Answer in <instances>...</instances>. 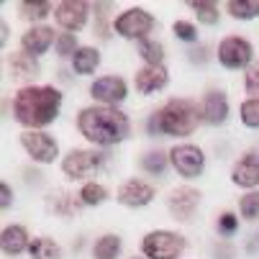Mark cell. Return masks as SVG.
<instances>
[{"label": "cell", "mask_w": 259, "mask_h": 259, "mask_svg": "<svg viewBox=\"0 0 259 259\" xmlns=\"http://www.w3.org/2000/svg\"><path fill=\"white\" fill-rule=\"evenodd\" d=\"M62 93L52 85H28L21 88L13 98V116L28 131H39L59 116Z\"/></svg>", "instance_id": "1"}, {"label": "cell", "mask_w": 259, "mask_h": 259, "mask_svg": "<svg viewBox=\"0 0 259 259\" xmlns=\"http://www.w3.org/2000/svg\"><path fill=\"white\" fill-rule=\"evenodd\" d=\"M77 128L95 146L121 144L131 134V123H128L126 113H121L118 108H110V105L82 108L80 116H77Z\"/></svg>", "instance_id": "2"}, {"label": "cell", "mask_w": 259, "mask_h": 259, "mask_svg": "<svg viewBox=\"0 0 259 259\" xmlns=\"http://www.w3.org/2000/svg\"><path fill=\"white\" fill-rule=\"evenodd\" d=\"M200 116H198V105L193 100H169L164 103L159 110H154L146 128L152 136H190L198 126Z\"/></svg>", "instance_id": "3"}, {"label": "cell", "mask_w": 259, "mask_h": 259, "mask_svg": "<svg viewBox=\"0 0 259 259\" xmlns=\"http://www.w3.org/2000/svg\"><path fill=\"white\" fill-rule=\"evenodd\" d=\"M185 246H188V241H185L182 234H175V231H149L144 236L141 241V254L146 259H177Z\"/></svg>", "instance_id": "4"}, {"label": "cell", "mask_w": 259, "mask_h": 259, "mask_svg": "<svg viewBox=\"0 0 259 259\" xmlns=\"http://www.w3.org/2000/svg\"><path fill=\"white\" fill-rule=\"evenodd\" d=\"M105 164V154L93 152V149H72L62 159V172L72 180H85L93 177L100 167Z\"/></svg>", "instance_id": "5"}, {"label": "cell", "mask_w": 259, "mask_h": 259, "mask_svg": "<svg viewBox=\"0 0 259 259\" xmlns=\"http://www.w3.org/2000/svg\"><path fill=\"white\" fill-rule=\"evenodd\" d=\"M154 23H157L154 16L146 13L144 8H128V11H123L113 21V28H116L118 36H123V39H139V41H144L146 33H152Z\"/></svg>", "instance_id": "6"}, {"label": "cell", "mask_w": 259, "mask_h": 259, "mask_svg": "<svg viewBox=\"0 0 259 259\" xmlns=\"http://www.w3.org/2000/svg\"><path fill=\"white\" fill-rule=\"evenodd\" d=\"M21 146L26 149V154L39 164H52L59 154L57 139L49 136L47 131H23L21 134Z\"/></svg>", "instance_id": "7"}, {"label": "cell", "mask_w": 259, "mask_h": 259, "mask_svg": "<svg viewBox=\"0 0 259 259\" xmlns=\"http://www.w3.org/2000/svg\"><path fill=\"white\" fill-rule=\"evenodd\" d=\"M169 162L182 177L193 180V177H200V172L205 167V154L195 144H177L169 152Z\"/></svg>", "instance_id": "8"}, {"label": "cell", "mask_w": 259, "mask_h": 259, "mask_svg": "<svg viewBox=\"0 0 259 259\" xmlns=\"http://www.w3.org/2000/svg\"><path fill=\"white\" fill-rule=\"evenodd\" d=\"M251 59H254V49L246 39H241V36H229V39H224L218 47V62L226 69L251 67Z\"/></svg>", "instance_id": "9"}, {"label": "cell", "mask_w": 259, "mask_h": 259, "mask_svg": "<svg viewBox=\"0 0 259 259\" xmlns=\"http://www.w3.org/2000/svg\"><path fill=\"white\" fill-rule=\"evenodd\" d=\"M198 205H200V193H198L195 188H188V185H185V188L172 190L169 198H167V208H169V213L175 215V221H182V224L193 221Z\"/></svg>", "instance_id": "10"}, {"label": "cell", "mask_w": 259, "mask_h": 259, "mask_svg": "<svg viewBox=\"0 0 259 259\" xmlns=\"http://www.w3.org/2000/svg\"><path fill=\"white\" fill-rule=\"evenodd\" d=\"M126 82L116 75H108V77H100L90 85V95L100 103V105H110V108H116L118 103L126 100Z\"/></svg>", "instance_id": "11"}, {"label": "cell", "mask_w": 259, "mask_h": 259, "mask_svg": "<svg viewBox=\"0 0 259 259\" xmlns=\"http://www.w3.org/2000/svg\"><path fill=\"white\" fill-rule=\"evenodd\" d=\"M154 200V188L144 180H126L118 188V203L126 208H144Z\"/></svg>", "instance_id": "12"}, {"label": "cell", "mask_w": 259, "mask_h": 259, "mask_svg": "<svg viewBox=\"0 0 259 259\" xmlns=\"http://www.w3.org/2000/svg\"><path fill=\"white\" fill-rule=\"evenodd\" d=\"M88 3H82V0H64V3H59L54 8V18L62 28L67 31H80L85 23H88Z\"/></svg>", "instance_id": "13"}, {"label": "cell", "mask_w": 259, "mask_h": 259, "mask_svg": "<svg viewBox=\"0 0 259 259\" xmlns=\"http://www.w3.org/2000/svg\"><path fill=\"white\" fill-rule=\"evenodd\" d=\"M231 180L234 185H239V188H256L259 185V154L254 152H246L241 159H236L234 169H231Z\"/></svg>", "instance_id": "14"}, {"label": "cell", "mask_w": 259, "mask_h": 259, "mask_svg": "<svg viewBox=\"0 0 259 259\" xmlns=\"http://www.w3.org/2000/svg\"><path fill=\"white\" fill-rule=\"evenodd\" d=\"M203 121L210 126H221L229 118V98L221 90H208L203 98Z\"/></svg>", "instance_id": "15"}, {"label": "cell", "mask_w": 259, "mask_h": 259, "mask_svg": "<svg viewBox=\"0 0 259 259\" xmlns=\"http://www.w3.org/2000/svg\"><path fill=\"white\" fill-rule=\"evenodd\" d=\"M167 82H169V75L162 64L159 67H141L134 75V85L141 95H152V93L162 90Z\"/></svg>", "instance_id": "16"}, {"label": "cell", "mask_w": 259, "mask_h": 259, "mask_svg": "<svg viewBox=\"0 0 259 259\" xmlns=\"http://www.w3.org/2000/svg\"><path fill=\"white\" fill-rule=\"evenodd\" d=\"M52 41H54V28H49V26H33V28H28L23 33L21 47H23V52L28 57H39V54H44L52 47Z\"/></svg>", "instance_id": "17"}, {"label": "cell", "mask_w": 259, "mask_h": 259, "mask_svg": "<svg viewBox=\"0 0 259 259\" xmlns=\"http://www.w3.org/2000/svg\"><path fill=\"white\" fill-rule=\"evenodd\" d=\"M0 246H3V254H8V256L23 254V251L31 246L26 229H23V226H8V229H3V236H0Z\"/></svg>", "instance_id": "18"}, {"label": "cell", "mask_w": 259, "mask_h": 259, "mask_svg": "<svg viewBox=\"0 0 259 259\" xmlns=\"http://www.w3.org/2000/svg\"><path fill=\"white\" fill-rule=\"evenodd\" d=\"M98 64H100V52L93 47H80L77 54L72 57V69L77 75H90V72L98 69Z\"/></svg>", "instance_id": "19"}, {"label": "cell", "mask_w": 259, "mask_h": 259, "mask_svg": "<svg viewBox=\"0 0 259 259\" xmlns=\"http://www.w3.org/2000/svg\"><path fill=\"white\" fill-rule=\"evenodd\" d=\"M118 254H121V236L118 234H105L93 246V256L95 259H116Z\"/></svg>", "instance_id": "20"}, {"label": "cell", "mask_w": 259, "mask_h": 259, "mask_svg": "<svg viewBox=\"0 0 259 259\" xmlns=\"http://www.w3.org/2000/svg\"><path fill=\"white\" fill-rule=\"evenodd\" d=\"M28 254L31 259H62V249L57 241L41 236V239H33L31 246H28Z\"/></svg>", "instance_id": "21"}, {"label": "cell", "mask_w": 259, "mask_h": 259, "mask_svg": "<svg viewBox=\"0 0 259 259\" xmlns=\"http://www.w3.org/2000/svg\"><path fill=\"white\" fill-rule=\"evenodd\" d=\"M49 210L69 218V215H75L80 210V203L72 198V195H67V193H52L49 195Z\"/></svg>", "instance_id": "22"}, {"label": "cell", "mask_w": 259, "mask_h": 259, "mask_svg": "<svg viewBox=\"0 0 259 259\" xmlns=\"http://www.w3.org/2000/svg\"><path fill=\"white\" fill-rule=\"evenodd\" d=\"M226 11L239 21H249L259 16V0H229Z\"/></svg>", "instance_id": "23"}, {"label": "cell", "mask_w": 259, "mask_h": 259, "mask_svg": "<svg viewBox=\"0 0 259 259\" xmlns=\"http://www.w3.org/2000/svg\"><path fill=\"white\" fill-rule=\"evenodd\" d=\"M139 57L146 62V67H159L162 59H164V49H162L159 41L144 39V41H139Z\"/></svg>", "instance_id": "24"}, {"label": "cell", "mask_w": 259, "mask_h": 259, "mask_svg": "<svg viewBox=\"0 0 259 259\" xmlns=\"http://www.w3.org/2000/svg\"><path fill=\"white\" fill-rule=\"evenodd\" d=\"M11 69H13L16 77H33L36 72H39L33 57H28V54H13L11 57Z\"/></svg>", "instance_id": "25"}, {"label": "cell", "mask_w": 259, "mask_h": 259, "mask_svg": "<svg viewBox=\"0 0 259 259\" xmlns=\"http://www.w3.org/2000/svg\"><path fill=\"white\" fill-rule=\"evenodd\" d=\"M108 200V190L103 188V185L98 182H88L85 188L80 190V203L82 205H100Z\"/></svg>", "instance_id": "26"}, {"label": "cell", "mask_w": 259, "mask_h": 259, "mask_svg": "<svg viewBox=\"0 0 259 259\" xmlns=\"http://www.w3.org/2000/svg\"><path fill=\"white\" fill-rule=\"evenodd\" d=\"M198 21L205 23V26H215L218 23V6L215 3H208V0H195V3H190Z\"/></svg>", "instance_id": "27"}, {"label": "cell", "mask_w": 259, "mask_h": 259, "mask_svg": "<svg viewBox=\"0 0 259 259\" xmlns=\"http://www.w3.org/2000/svg\"><path fill=\"white\" fill-rule=\"evenodd\" d=\"M241 121L249 128H259V98H249L241 103Z\"/></svg>", "instance_id": "28"}, {"label": "cell", "mask_w": 259, "mask_h": 259, "mask_svg": "<svg viewBox=\"0 0 259 259\" xmlns=\"http://www.w3.org/2000/svg\"><path fill=\"white\" fill-rule=\"evenodd\" d=\"M18 8H21V16L26 21H41V18H47L52 13L49 3H21Z\"/></svg>", "instance_id": "29"}, {"label": "cell", "mask_w": 259, "mask_h": 259, "mask_svg": "<svg viewBox=\"0 0 259 259\" xmlns=\"http://www.w3.org/2000/svg\"><path fill=\"white\" fill-rule=\"evenodd\" d=\"M141 167L149 172V175H162L167 169V157L162 152H149V154L141 159Z\"/></svg>", "instance_id": "30"}, {"label": "cell", "mask_w": 259, "mask_h": 259, "mask_svg": "<svg viewBox=\"0 0 259 259\" xmlns=\"http://www.w3.org/2000/svg\"><path fill=\"white\" fill-rule=\"evenodd\" d=\"M239 213L246 218V221H254L259 218V193H246L239 203Z\"/></svg>", "instance_id": "31"}, {"label": "cell", "mask_w": 259, "mask_h": 259, "mask_svg": "<svg viewBox=\"0 0 259 259\" xmlns=\"http://www.w3.org/2000/svg\"><path fill=\"white\" fill-rule=\"evenodd\" d=\"M77 39H75V33H62L59 39H57V54L59 57H75L77 54Z\"/></svg>", "instance_id": "32"}, {"label": "cell", "mask_w": 259, "mask_h": 259, "mask_svg": "<svg viewBox=\"0 0 259 259\" xmlns=\"http://www.w3.org/2000/svg\"><path fill=\"white\" fill-rule=\"evenodd\" d=\"M172 31H175V36H177L180 41H195L198 39V28L190 21H175Z\"/></svg>", "instance_id": "33"}, {"label": "cell", "mask_w": 259, "mask_h": 259, "mask_svg": "<svg viewBox=\"0 0 259 259\" xmlns=\"http://www.w3.org/2000/svg\"><path fill=\"white\" fill-rule=\"evenodd\" d=\"M218 229H221V234L231 236V234L239 229V218H236L234 213H224V215L218 218Z\"/></svg>", "instance_id": "34"}, {"label": "cell", "mask_w": 259, "mask_h": 259, "mask_svg": "<svg viewBox=\"0 0 259 259\" xmlns=\"http://www.w3.org/2000/svg\"><path fill=\"white\" fill-rule=\"evenodd\" d=\"M246 90L249 93H259V62H254L246 69Z\"/></svg>", "instance_id": "35"}, {"label": "cell", "mask_w": 259, "mask_h": 259, "mask_svg": "<svg viewBox=\"0 0 259 259\" xmlns=\"http://www.w3.org/2000/svg\"><path fill=\"white\" fill-rule=\"evenodd\" d=\"M13 203V190H11V185L8 182H0V208H11Z\"/></svg>", "instance_id": "36"}, {"label": "cell", "mask_w": 259, "mask_h": 259, "mask_svg": "<svg viewBox=\"0 0 259 259\" xmlns=\"http://www.w3.org/2000/svg\"><path fill=\"white\" fill-rule=\"evenodd\" d=\"M215 256L231 259V256H234V249H231V246H226V244H221V246H215Z\"/></svg>", "instance_id": "37"}, {"label": "cell", "mask_w": 259, "mask_h": 259, "mask_svg": "<svg viewBox=\"0 0 259 259\" xmlns=\"http://www.w3.org/2000/svg\"><path fill=\"white\" fill-rule=\"evenodd\" d=\"M188 54H190V62H200V64L205 62V49H203V47H200V49H193V52H188Z\"/></svg>", "instance_id": "38"}, {"label": "cell", "mask_w": 259, "mask_h": 259, "mask_svg": "<svg viewBox=\"0 0 259 259\" xmlns=\"http://www.w3.org/2000/svg\"><path fill=\"white\" fill-rule=\"evenodd\" d=\"M131 259H141V256H131Z\"/></svg>", "instance_id": "39"}]
</instances>
